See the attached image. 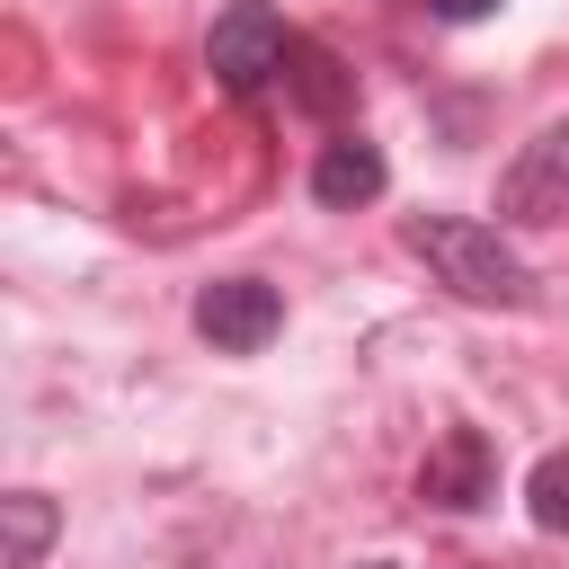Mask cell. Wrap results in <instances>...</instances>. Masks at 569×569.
Returning a JSON list of instances; mask_svg holds the SVG:
<instances>
[{
  "instance_id": "6da1fadb",
  "label": "cell",
  "mask_w": 569,
  "mask_h": 569,
  "mask_svg": "<svg viewBox=\"0 0 569 569\" xmlns=\"http://www.w3.org/2000/svg\"><path fill=\"white\" fill-rule=\"evenodd\" d=\"M400 240H409V249L427 258V276H436L445 293H462V302H498V311H525V302H533V276H525V258L507 249L498 222H471V213H409Z\"/></svg>"
},
{
  "instance_id": "7a4b0ae2",
  "label": "cell",
  "mask_w": 569,
  "mask_h": 569,
  "mask_svg": "<svg viewBox=\"0 0 569 569\" xmlns=\"http://www.w3.org/2000/svg\"><path fill=\"white\" fill-rule=\"evenodd\" d=\"M284 53H293V27H284L267 0H231V9L213 18V36H204V71H213L231 98L267 89V80L284 71Z\"/></svg>"
},
{
  "instance_id": "3957f363",
  "label": "cell",
  "mask_w": 569,
  "mask_h": 569,
  "mask_svg": "<svg viewBox=\"0 0 569 569\" xmlns=\"http://www.w3.org/2000/svg\"><path fill=\"white\" fill-rule=\"evenodd\" d=\"M498 222L507 231H542V222H569V124H542L507 178H498Z\"/></svg>"
},
{
  "instance_id": "277c9868",
  "label": "cell",
  "mask_w": 569,
  "mask_h": 569,
  "mask_svg": "<svg viewBox=\"0 0 569 569\" xmlns=\"http://www.w3.org/2000/svg\"><path fill=\"white\" fill-rule=\"evenodd\" d=\"M276 329H284V293L258 284V276H222V284L196 293V338L222 347V356H258Z\"/></svg>"
},
{
  "instance_id": "5b68a950",
  "label": "cell",
  "mask_w": 569,
  "mask_h": 569,
  "mask_svg": "<svg viewBox=\"0 0 569 569\" xmlns=\"http://www.w3.org/2000/svg\"><path fill=\"white\" fill-rule=\"evenodd\" d=\"M418 498H427V507H453V516L489 507V498H498V445H489L480 427H445V445H436L427 471H418Z\"/></svg>"
},
{
  "instance_id": "8992f818",
  "label": "cell",
  "mask_w": 569,
  "mask_h": 569,
  "mask_svg": "<svg viewBox=\"0 0 569 569\" xmlns=\"http://www.w3.org/2000/svg\"><path fill=\"white\" fill-rule=\"evenodd\" d=\"M382 178H391V169H382V151H373V142H356V133L320 142V160H311V196H320V204H338V213H347V204H373V196H382Z\"/></svg>"
},
{
  "instance_id": "52a82bcc",
  "label": "cell",
  "mask_w": 569,
  "mask_h": 569,
  "mask_svg": "<svg viewBox=\"0 0 569 569\" xmlns=\"http://www.w3.org/2000/svg\"><path fill=\"white\" fill-rule=\"evenodd\" d=\"M284 71H293V98L311 107V116H338L347 98H356V71L329 53V44H302L293 36V53H284Z\"/></svg>"
},
{
  "instance_id": "ba28073f",
  "label": "cell",
  "mask_w": 569,
  "mask_h": 569,
  "mask_svg": "<svg viewBox=\"0 0 569 569\" xmlns=\"http://www.w3.org/2000/svg\"><path fill=\"white\" fill-rule=\"evenodd\" d=\"M0 525H9V551H0V560H9V569H36L44 542H53V525H62V507H53L44 489H9V498H0Z\"/></svg>"
},
{
  "instance_id": "9c48e42d",
  "label": "cell",
  "mask_w": 569,
  "mask_h": 569,
  "mask_svg": "<svg viewBox=\"0 0 569 569\" xmlns=\"http://www.w3.org/2000/svg\"><path fill=\"white\" fill-rule=\"evenodd\" d=\"M525 516H533L542 533H569V453H542V462L525 471Z\"/></svg>"
},
{
  "instance_id": "30bf717a",
  "label": "cell",
  "mask_w": 569,
  "mask_h": 569,
  "mask_svg": "<svg viewBox=\"0 0 569 569\" xmlns=\"http://www.w3.org/2000/svg\"><path fill=\"white\" fill-rule=\"evenodd\" d=\"M427 9H436V18H453V27H471V18H489L498 0H427Z\"/></svg>"
},
{
  "instance_id": "8fae6325",
  "label": "cell",
  "mask_w": 569,
  "mask_h": 569,
  "mask_svg": "<svg viewBox=\"0 0 569 569\" xmlns=\"http://www.w3.org/2000/svg\"><path fill=\"white\" fill-rule=\"evenodd\" d=\"M365 569H391V560H365Z\"/></svg>"
}]
</instances>
